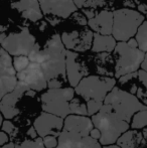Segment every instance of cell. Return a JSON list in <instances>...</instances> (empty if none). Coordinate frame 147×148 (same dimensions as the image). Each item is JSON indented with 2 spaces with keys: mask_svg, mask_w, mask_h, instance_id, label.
Wrapping results in <instances>:
<instances>
[{
  "mask_svg": "<svg viewBox=\"0 0 147 148\" xmlns=\"http://www.w3.org/2000/svg\"><path fill=\"white\" fill-rule=\"evenodd\" d=\"M144 21V16L139 11L122 8L113 12L112 34L118 41H127L133 37Z\"/></svg>",
  "mask_w": 147,
  "mask_h": 148,
  "instance_id": "cell-4",
  "label": "cell"
},
{
  "mask_svg": "<svg viewBox=\"0 0 147 148\" xmlns=\"http://www.w3.org/2000/svg\"><path fill=\"white\" fill-rule=\"evenodd\" d=\"M59 144L55 148H102V145L90 135L63 129L59 135Z\"/></svg>",
  "mask_w": 147,
  "mask_h": 148,
  "instance_id": "cell-10",
  "label": "cell"
},
{
  "mask_svg": "<svg viewBox=\"0 0 147 148\" xmlns=\"http://www.w3.org/2000/svg\"><path fill=\"white\" fill-rule=\"evenodd\" d=\"M135 39L137 40L138 47L144 53H147V21H143L138 27L135 34Z\"/></svg>",
  "mask_w": 147,
  "mask_h": 148,
  "instance_id": "cell-26",
  "label": "cell"
},
{
  "mask_svg": "<svg viewBox=\"0 0 147 148\" xmlns=\"http://www.w3.org/2000/svg\"><path fill=\"white\" fill-rule=\"evenodd\" d=\"M3 115H2V113L0 112V128H1V125H2V122H3Z\"/></svg>",
  "mask_w": 147,
  "mask_h": 148,
  "instance_id": "cell-43",
  "label": "cell"
},
{
  "mask_svg": "<svg viewBox=\"0 0 147 148\" xmlns=\"http://www.w3.org/2000/svg\"><path fill=\"white\" fill-rule=\"evenodd\" d=\"M36 45V38L27 28L20 32L10 33L2 41V47L10 56H27Z\"/></svg>",
  "mask_w": 147,
  "mask_h": 148,
  "instance_id": "cell-8",
  "label": "cell"
},
{
  "mask_svg": "<svg viewBox=\"0 0 147 148\" xmlns=\"http://www.w3.org/2000/svg\"><path fill=\"white\" fill-rule=\"evenodd\" d=\"M12 62H13L14 70L16 71V73H18L24 70L29 64L30 60L27 56H16L12 59Z\"/></svg>",
  "mask_w": 147,
  "mask_h": 148,
  "instance_id": "cell-28",
  "label": "cell"
},
{
  "mask_svg": "<svg viewBox=\"0 0 147 148\" xmlns=\"http://www.w3.org/2000/svg\"><path fill=\"white\" fill-rule=\"evenodd\" d=\"M73 87L49 89L41 95V109L65 119L70 112V101L75 97Z\"/></svg>",
  "mask_w": 147,
  "mask_h": 148,
  "instance_id": "cell-6",
  "label": "cell"
},
{
  "mask_svg": "<svg viewBox=\"0 0 147 148\" xmlns=\"http://www.w3.org/2000/svg\"><path fill=\"white\" fill-rule=\"evenodd\" d=\"M106 3V0H87L84 7L86 8H97L103 6Z\"/></svg>",
  "mask_w": 147,
  "mask_h": 148,
  "instance_id": "cell-33",
  "label": "cell"
},
{
  "mask_svg": "<svg viewBox=\"0 0 147 148\" xmlns=\"http://www.w3.org/2000/svg\"><path fill=\"white\" fill-rule=\"evenodd\" d=\"M94 33L89 29L83 31L64 32L62 35V41L68 49L74 51H86L90 49L93 42Z\"/></svg>",
  "mask_w": 147,
  "mask_h": 148,
  "instance_id": "cell-14",
  "label": "cell"
},
{
  "mask_svg": "<svg viewBox=\"0 0 147 148\" xmlns=\"http://www.w3.org/2000/svg\"><path fill=\"white\" fill-rule=\"evenodd\" d=\"M0 148H45L41 137H36L34 139L24 140L21 143L8 142L7 144L3 145Z\"/></svg>",
  "mask_w": 147,
  "mask_h": 148,
  "instance_id": "cell-23",
  "label": "cell"
},
{
  "mask_svg": "<svg viewBox=\"0 0 147 148\" xmlns=\"http://www.w3.org/2000/svg\"><path fill=\"white\" fill-rule=\"evenodd\" d=\"M16 77L18 81L24 83L31 91L40 92L47 88V82L43 71L37 62H30L24 70L16 73Z\"/></svg>",
  "mask_w": 147,
  "mask_h": 148,
  "instance_id": "cell-9",
  "label": "cell"
},
{
  "mask_svg": "<svg viewBox=\"0 0 147 148\" xmlns=\"http://www.w3.org/2000/svg\"><path fill=\"white\" fill-rule=\"evenodd\" d=\"M17 85L16 75H4L0 77V100L9 92L13 91Z\"/></svg>",
  "mask_w": 147,
  "mask_h": 148,
  "instance_id": "cell-22",
  "label": "cell"
},
{
  "mask_svg": "<svg viewBox=\"0 0 147 148\" xmlns=\"http://www.w3.org/2000/svg\"><path fill=\"white\" fill-rule=\"evenodd\" d=\"M66 47L59 34H53L47 40L43 49L36 45L28 59L30 62H37L41 66L46 82L59 80L65 83L67 79L66 73Z\"/></svg>",
  "mask_w": 147,
  "mask_h": 148,
  "instance_id": "cell-1",
  "label": "cell"
},
{
  "mask_svg": "<svg viewBox=\"0 0 147 148\" xmlns=\"http://www.w3.org/2000/svg\"><path fill=\"white\" fill-rule=\"evenodd\" d=\"M5 37H6V35L4 34V33H1V34H0V43H2V41L4 40Z\"/></svg>",
  "mask_w": 147,
  "mask_h": 148,
  "instance_id": "cell-41",
  "label": "cell"
},
{
  "mask_svg": "<svg viewBox=\"0 0 147 148\" xmlns=\"http://www.w3.org/2000/svg\"><path fill=\"white\" fill-rule=\"evenodd\" d=\"M4 75H16V71L13 68L12 58L5 49H0V77Z\"/></svg>",
  "mask_w": 147,
  "mask_h": 148,
  "instance_id": "cell-21",
  "label": "cell"
},
{
  "mask_svg": "<svg viewBox=\"0 0 147 148\" xmlns=\"http://www.w3.org/2000/svg\"><path fill=\"white\" fill-rule=\"evenodd\" d=\"M75 5L77 6V8L78 9H80V8H83L85 5V3L87 2V0H73Z\"/></svg>",
  "mask_w": 147,
  "mask_h": 148,
  "instance_id": "cell-37",
  "label": "cell"
},
{
  "mask_svg": "<svg viewBox=\"0 0 147 148\" xmlns=\"http://www.w3.org/2000/svg\"><path fill=\"white\" fill-rule=\"evenodd\" d=\"M140 68H141L143 71L147 72V53H145V57H144V59H143V62H141V66H140Z\"/></svg>",
  "mask_w": 147,
  "mask_h": 148,
  "instance_id": "cell-38",
  "label": "cell"
},
{
  "mask_svg": "<svg viewBox=\"0 0 147 148\" xmlns=\"http://www.w3.org/2000/svg\"><path fill=\"white\" fill-rule=\"evenodd\" d=\"M91 119L94 127L100 130L101 138L99 142L103 146L116 143L117 139L130 129V123L118 117L107 104H103L100 111L91 116Z\"/></svg>",
  "mask_w": 147,
  "mask_h": 148,
  "instance_id": "cell-2",
  "label": "cell"
},
{
  "mask_svg": "<svg viewBox=\"0 0 147 148\" xmlns=\"http://www.w3.org/2000/svg\"><path fill=\"white\" fill-rule=\"evenodd\" d=\"M27 135L29 136L30 139H34V138H36V137H38V134H37V132H36V128H34V126H31L29 129H28Z\"/></svg>",
  "mask_w": 147,
  "mask_h": 148,
  "instance_id": "cell-36",
  "label": "cell"
},
{
  "mask_svg": "<svg viewBox=\"0 0 147 148\" xmlns=\"http://www.w3.org/2000/svg\"><path fill=\"white\" fill-rule=\"evenodd\" d=\"M146 126H147V109L136 112L132 116L130 128L140 130V129H144Z\"/></svg>",
  "mask_w": 147,
  "mask_h": 148,
  "instance_id": "cell-25",
  "label": "cell"
},
{
  "mask_svg": "<svg viewBox=\"0 0 147 148\" xmlns=\"http://www.w3.org/2000/svg\"><path fill=\"white\" fill-rule=\"evenodd\" d=\"M115 85L116 80L111 77L88 76L84 77L75 87V92L86 102L92 99L104 101Z\"/></svg>",
  "mask_w": 147,
  "mask_h": 148,
  "instance_id": "cell-7",
  "label": "cell"
},
{
  "mask_svg": "<svg viewBox=\"0 0 147 148\" xmlns=\"http://www.w3.org/2000/svg\"><path fill=\"white\" fill-rule=\"evenodd\" d=\"M138 79H139L140 86H137L136 96L137 98L147 106V72L143 70L138 71Z\"/></svg>",
  "mask_w": 147,
  "mask_h": 148,
  "instance_id": "cell-24",
  "label": "cell"
},
{
  "mask_svg": "<svg viewBox=\"0 0 147 148\" xmlns=\"http://www.w3.org/2000/svg\"><path fill=\"white\" fill-rule=\"evenodd\" d=\"M103 103L110 106L111 110L118 117L128 123L131 122L132 116L136 112L147 109V106L144 105L136 95L116 86L109 92Z\"/></svg>",
  "mask_w": 147,
  "mask_h": 148,
  "instance_id": "cell-3",
  "label": "cell"
},
{
  "mask_svg": "<svg viewBox=\"0 0 147 148\" xmlns=\"http://www.w3.org/2000/svg\"><path fill=\"white\" fill-rule=\"evenodd\" d=\"M90 136L92 137L93 139H96V140H99L101 138V132L98 128L96 127H93L90 131Z\"/></svg>",
  "mask_w": 147,
  "mask_h": 148,
  "instance_id": "cell-35",
  "label": "cell"
},
{
  "mask_svg": "<svg viewBox=\"0 0 147 148\" xmlns=\"http://www.w3.org/2000/svg\"><path fill=\"white\" fill-rule=\"evenodd\" d=\"M45 16L68 18L78 9L73 0H38Z\"/></svg>",
  "mask_w": 147,
  "mask_h": 148,
  "instance_id": "cell-13",
  "label": "cell"
},
{
  "mask_svg": "<svg viewBox=\"0 0 147 148\" xmlns=\"http://www.w3.org/2000/svg\"><path fill=\"white\" fill-rule=\"evenodd\" d=\"M28 91H31V90H29V88L24 83L17 80V85L13 91L6 94L0 100V112L2 113L4 118L11 120L12 118L19 114V109L17 108L16 104L20 100V98L23 96V94Z\"/></svg>",
  "mask_w": 147,
  "mask_h": 148,
  "instance_id": "cell-12",
  "label": "cell"
},
{
  "mask_svg": "<svg viewBox=\"0 0 147 148\" xmlns=\"http://www.w3.org/2000/svg\"><path fill=\"white\" fill-rule=\"evenodd\" d=\"M1 128H2V131L7 133L11 138H13V137H15L16 135H17V132H18L17 127H16L9 119H5V120L2 122Z\"/></svg>",
  "mask_w": 147,
  "mask_h": 148,
  "instance_id": "cell-30",
  "label": "cell"
},
{
  "mask_svg": "<svg viewBox=\"0 0 147 148\" xmlns=\"http://www.w3.org/2000/svg\"><path fill=\"white\" fill-rule=\"evenodd\" d=\"M88 24L94 31L101 34H111L113 29V12L103 10L88 20Z\"/></svg>",
  "mask_w": 147,
  "mask_h": 148,
  "instance_id": "cell-18",
  "label": "cell"
},
{
  "mask_svg": "<svg viewBox=\"0 0 147 148\" xmlns=\"http://www.w3.org/2000/svg\"><path fill=\"white\" fill-rule=\"evenodd\" d=\"M87 111H88V116H93L100 111V109L103 106V101H98V100H88L87 101Z\"/></svg>",
  "mask_w": 147,
  "mask_h": 148,
  "instance_id": "cell-29",
  "label": "cell"
},
{
  "mask_svg": "<svg viewBox=\"0 0 147 148\" xmlns=\"http://www.w3.org/2000/svg\"><path fill=\"white\" fill-rule=\"evenodd\" d=\"M9 142V136L4 131H0V147Z\"/></svg>",
  "mask_w": 147,
  "mask_h": 148,
  "instance_id": "cell-34",
  "label": "cell"
},
{
  "mask_svg": "<svg viewBox=\"0 0 147 148\" xmlns=\"http://www.w3.org/2000/svg\"><path fill=\"white\" fill-rule=\"evenodd\" d=\"M142 133H143V136H144V138L147 140V128L145 129H143V131H142Z\"/></svg>",
  "mask_w": 147,
  "mask_h": 148,
  "instance_id": "cell-42",
  "label": "cell"
},
{
  "mask_svg": "<svg viewBox=\"0 0 147 148\" xmlns=\"http://www.w3.org/2000/svg\"><path fill=\"white\" fill-rule=\"evenodd\" d=\"M138 10L141 12H143V13H146L147 12V5L145 4H141V5L138 6Z\"/></svg>",
  "mask_w": 147,
  "mask_h": 148,
  "instance_id": "cell-39",
  "label": "cell"
},
{
  "mask_svg": "<svg viewBox=\"0 0 147 148\" xmlns=\"http://www.w3.org/2000/svg\"><path fill=\"white\" fill-rule=\"evenodd\" d=\"M79 55L74 51L68 49L66 53V73L70 86L75 87L87 75V69L81 62H78Z\"/></svg>",
  "mask_w": 147,
  "mask_h": 148,
  "instance_id": "cell-15",
  "label": "cell"
},
{
  "mask_svg": "<svg viewBox=\"0 0 147 148\" xmlns=\"http://www.w3.org/2000/svg\"><path fill=\"white\" fill-rule=\"evenodd\" d=\"M0 49H1V47H0Z\"/></svg>",
  "mask_w": 147,
  "mask_h": 148,
  "instance_id": "cell-44",
  "label": "cell"
},
{
  "mask_svg": "<svg viewBox=\"0 0 147 148\" xmlns=\"http://www.w3.org/2000/svg\"><path fill=\"white\" fill-rule=\"evenodd\" d=\"M45 148H55L59 144V138L55 135H47L42 138Z\"/></svg>",
  "mask_w": 147,
  "mask_h": 148,
  "instance_id": "cell-31",
  "label": "cell"
},
{
  "mask_svg": "<svg viewBox=\"0 0 147 148\" xmlns=\"http://www.w3.org/2000/svg\"><path fill=\"white\" fill-rule=\"evenodd\" d=\"M115 55V78L137 72L145 57L139 47H133L127 41H119L114 49Z\"/></svg>",
  "mask_w": 147,
  "mask_h": 148,
  "instance_id": "cell-5",
  "label": "cell"
},
{
  "mask_svg": "<svg viewBox=\"0 0 147 148\" xmlns=\"http://www.w3.org/2000/svg\"><path fill=\"white\" fill-rule=\"evenodd\" d=\"M34 126L38 136L41 138L47 135L59 137L64 127V118L43 111L34 120Z\"/></svg>",
  "mask_w": 147,
  "mask_h": 148,
  "instance_id": "cell-11",
  "label": "cell"
},
{
  "mask_svg": "<svg viewBox=\"0 0 147 148\" xmlns=\"http://www.w3.org/2000/svg\"><path fill=\"white\" fill-rule=\"evenodd\" d=\"M103 148H122V147H120L119 145H117V144H110V145H105Z\"/></svg>",
  "mask_w": 147,
  "mask_h": 148,
  "instance_id": "cell-40",
  "label": "cell"
},
{
  "mask_svg": "<svg viewBox=\"0 0 147 148\" xmlns=\"http://www.w3.org/2000/svg\"><path fill=\"white\" fill-rule=\"evenodd\" d=\"M13 9H17L22 17L30 21H38L42 18L38 0H18L11 4Z\"/></svg>",
  "mask_w": 147,
  "mask_h": 148,
  "instance_id": "cell-17",
  "label": "cell"
},
{
  "mask_svg": "<svg viewBox=\"0 0 147 148\" xmlns=\"http://www.w3.org/2000/svg\"><path fill=\"white\" fill-rule=\"evenodd\" d=\"M136 78H138V71L134 73H130V74L123 75V76H121L118 79V81H119L120 85H125V84H127L128 82H130V81L134 80V79H136Z\"/></svg>",
  "mask_w": 147,
  "mask_h": 148,
  "instance_id": "cell-32",
  "label": "cell"
},
{
  "mask_svg": "<svg viewBox=\"0 0 147 148\" xmlns=\"http://www.w3.org/2000/svg\"><path fill=\"white\" fill-rule=\"evenodd\" d=\"M70 112H71V114H75V115L88 116L87 104L82 102V100L79 99V98L74 97L70 101Z\"/></svg>",
  "mask_w": 147,
  "mask_h": 148,
  "instance_id": "cell-27",
  "label": "cell"
},
{
  "mask_svg": "<svg viewBox=\"0 0 147 148\" xmlns=\"http://www.w3.org/2000/svg\"><path fill=\"white\" fill-rule=\"evenodd\" d=\"M145 141L142 132L137 129H128L117 139L116 143L122 148H141L145 144Z\"/></svg>",
  "mask_w": 147,
  "mask_h": 148,
  "instance_id": "cell-19",
  "label": "cell"
},
{
  "mask_svg": "<svg viewBox=\"0 0 147 148\" xmlns=\"http://www.w3.org/2000/svg\"><path fill=\"white\" fill-rule=\"evenodd\" d=\"M116 45V39L110 34L96 32L93 35L92 51L94 53H111L115 49Z\"/></svg>",
  "mask_w": 147,
  "mask_h": 148,
  "instance_id": "cell-20",
  "label": "cell"
},
{
  "mask_svg": "<svg viewBox=\"0 0 147 148\" xmlns=\"http://www.w3.org/2000/svg\"><path fill=\"white\" fill-rule=\"evenodd\" d=\"M94 127L92 119L88 116L70 114L64 119L63 129L73 132H78L84 135H90L91 129Z\"/></svg>",
  "mask_w": 147,
  "mask_h": 148,
  "instance_id": "cell-16",
  "label": "cell"
}]
</instances>
